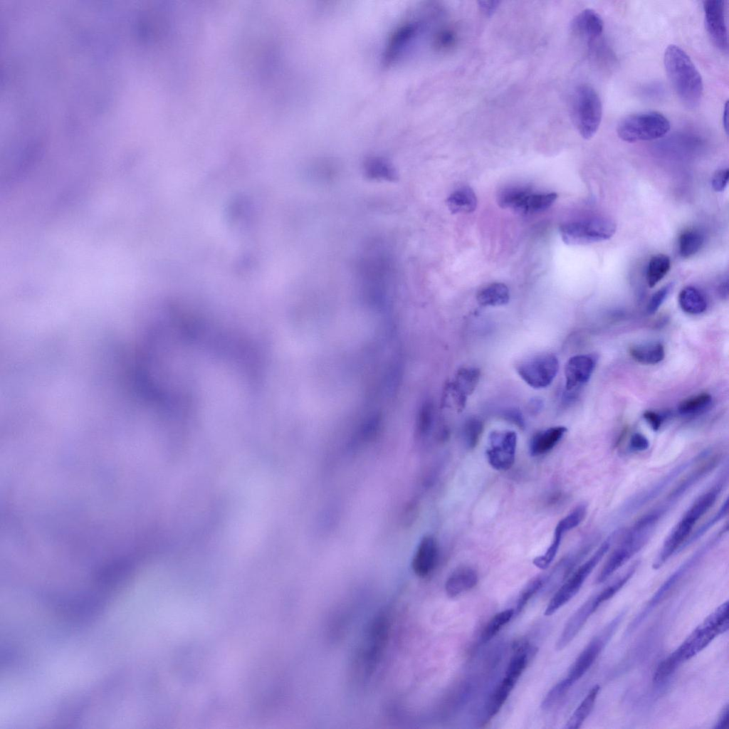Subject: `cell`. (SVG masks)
Listing matches in <instances>:
<instances>
[{"mask_svg":"<svg viewBox=\"0 0 729 729\" xmlns=\"http://www.w3.org/2000/svg\"><path fill=\"white\" fill-rule=\"evenodd\" d=\"M572 686L563 678L557 683L546 694L541 708L543 710H549L565 695Z\"/></svg>","mask_w":729,"mask_h":729,"instance_id":"cell-36","label":"cell"},{"mask_svg":"<svg viewBox=\"0 0 729 729\" xmlns=\"http://www.w3.org/2000/svg\"><path fill=\"white\" fill-rule=\"evenodd\" d=\"M726 478L723 476L710 489L698 497L685 512L682 518L673 528L666 537L652 567H661L673 555L678 553L680 547L690 536L696 523L715 504L725 486Z\"/></svg>","mask_w":729,"mask_h":729,"instance_id":"cell-3","label":"cell"},{"mask_svg":"<svg viewBox=\"0 0 729 729\" xmlns=\"http://www.w3.org/2000/svg\"><path fill=\"white\" fill-rule=\"evenodd\" d=\"M726 523L717 533L688 557L660 586L646 603L644 608L636 616L629 624L628 632L637 628L648 615L661 603L676 587L681 581L704 558V557L722 540L728 533Z\"/></svg>","mask_w":729,"mask_h":729,"instance_id":"cell-4","label":"cell"},{"mask_svg":"<svg viewBox=\"0 0 729 729\" xmlns=\"http://www.w3.org/2000/svg\"><path fill=\"white\" fill-rule=\"evenodd\" d=\"M587 505L581 503L557 524L553 540L546 552L533 560V564L541 570L547 569L553 561L560 548L563 535L578 526L585 518Z\"/></svg>","mask_w":729,"mask_h":729,"instance_id":"cell-16","label":"cell"},{"mask_svg":"<svg viewBox=\"0 0 729 729\" xmlns=\"http://www.w3.org/2000/svg\"><path fill=\"white\" fill-rule=\"evenodd\" d=\"M705 25L713 43L721 51L728 49L725 1L706 0L703 2Z\"/></svg>","mask_w":729,"mask_h":729,"instance_id":"cell-15","label":"cell"},{"mask_svg":"<svg viewBox=\"0 0 729 729\" xmlns=\"http://www.w3.org/2000/svg\"><path fill=\"white\" fill-rule=\"evenodd\" d=\"M571 28L574 34L589 44L602 33L604 22L596 11L586 9L574 18Z\"/></svg>","mask_w":729,"mask_h":729,"instance_id":"cell-18","label":"cell"},{"mask_svg":"<svg viewBox=\"0 0 729 729\" xmlns=\"http://www.w3.org/2000/svg\"><path fill=\"white\" fill-rule=\"evenodd\" d=\"M634 572L628 569L621 577L599 592L592 595L570 617L555 645L557 650L565 649L577 636L588 619L602 604L611 599L633 576Z\"/></svg>","mask_w":729,"mask_h":729,"instance_id":"cell-7","label":"cell"},{"mask_svg":"<svg viewBox=\"0 0 729 729\" xmlns=\"http://www.w3.org/2000/svg\"><path fill=\"white\" fill-rule=\"evenodd\" d=\"M671 268L670 258L664 254L654 256L649 261L646 278L648 285L655 286L669 271Z\"/></svg>","mask_w":729,"mask_h":729,"instance_id":"cell-28","label":"cell"},{"mask_svg":"<svg viewBox=\"0 0 729 729\" xmlns=\"http://www.w3.org/2000/svg\"><path fill=\"white\" fill-rule=\"evenodd\" d=\"M571 117L575 127L584 139L592 138L597 132L602 117V105L596 90L589 84H581L571 98Z\"/></svg>","mask_w":729,"mask_h":729,"instance_id":"cell-5","label":"cell"},{"mask_svg":"<svg viewBox=\"0 0 729 729\" xmlns=\"http://www.w3.org/2000/svg\"><path fill=\"white\" fill-rule=\"evenodd\" d=\"M595 355H577L570 357L565 368V390L573 392L587 383L596 367Z\"/></svg>","mask_w":729,"mask_h":729,"instance_id":"cell-17","label":"cell"},{"mask_svg":"<svg viewBox=\"0 0 729 729\" xmlns=\"http://www.w3.org/2000/svg\"><path fill=\"white\" fill-rule=\"evenodd\" d=\"M438 558L435 538L426 535L421 540L411 562L414 572L420 577L428 576L434 569Z\"/></svg>","mask_w":729,"mask_h":729,"instance_id":"cell-19","label":"cell"},{"mask_svg":"<svg viewBox=\"0 0 729 729\" xmlns=\"http://www.w3.org/2000/svg\"><path fill=\"white\" fill-rule=\"evenodd\" d=\"M567 429L563 426H552L535 434L530 442V453L537 456L552 450L562 439Z\"/></svg>","mask_w":729,"mask_h":729,"instance_id":"cell-21","label":"cell"},{"mask_svg":"<svg viewBox=\"0 0 729 729\" xmlns=\"http://www.w3.org/2000/svg\"><path fill=\"white\" fill-rule=\"evenodd\" d=\"M599 689V685H595L590 689L566 723L565 728L577 729L581 727L594 707Z\"/></svg>","mask_w":729,"mask_h":729,"instance_id":"cell-27","label":"cell"},{"mask_svg":"<svg viewBox=\"0 0 729 729\" xmlns=\"http://www.w3.org/2000/svg\"><path fill=\"white\" fill-rule=\"evenodd\" d=\"M510 299L509 290L502 283H491L481 290L476 295V300L481 306H500L508 303Z\"/></svg>","mask_w":729,"mask_h":729,"instance_id":"cell-24","label":"cell"},{"mask_svg":"<svg viewBox=\"0 0 729 729\" xmlns=\"http://www.w3.org/2000/svg\"><path fill=\"white\" fill-rule=\"evenodd\" d=\"M703 236L698 231H683L678 239V251L681 256L688 258L696 254L702 247Z\"/></svg>","mask_w":729,"mask_h":729,"instance_id":"cell-30","label":"cell"},{"mask_svg":"<svg viewBox=\"0 0 729 729\" xmlns=\"http://www.w3.org/2000/svg\"><path fill=\"white\" fill-rule=\"evenodd\" d=\"M670 127L668 120L663 114L646 111L623 117L617 124V133L623 141L636 142L661 138Z\"/></svg>","mask_w":729,"mask_h":729,"instance_id":"cell-8","label":"cell"},{"mask_svg":"<svg viewBox=\"0 0 729 729\" xmlns=\"http://www.w3.org/2000/svg\"><path fill=\"white\" fill-rule=\"evenodd\" d=\"M517 434L513 431H494L489 436V448L486 456L489 464L495 470L505 471L515 461Z\"/></svg>","mask_w":729,"mask_h":729,"instance_id":"cell-14","label":"cell"},{"mask_svg":"<svg viewBox=\"0 0 729 729\" xmlns=\"http://www.w3.org/2000/svg\"><path fill=\"white\" fill-rule=\"evenodd\" d=\"M542 406V401L540 399H533L531 401L530 404V410L533 413L537 412V411L541 409Z\"/></svg>","mask_w":729,"mask_h":729,"instance_id":"cell-45","label":"cell"},{"mask_svg":"<svg viewBox=\"0 0 729 729\" xmlns=\"http://www.w3.org/2000/svg\"><path fill=\"white\" fill-rule=\"evenodd\" d=\"M672 288L673 284L668 283L654 293L647 305L648 313L653 314L657 311L667 298Z\"/></svg>","mask_w":729,"mask_h":729,"instance_id":"cell-37","label":"cell"},{"mask_svg":"<svg viewBox=\"0 0 729 729\" xmlns=\"http://www.w3.org/2000/svg\"><path fill=\"white\" fill-rule=\"evenodd\" d=\"M503 417L515 424L516 425L523 427L524 426V420L521 412L516 409H509L503 412Z\"/></svg>","mask_w":729,"mask_h":729,"instance_id":"cell-41","label":"cell"},{"mask_svg":"<svg viewBox=\"0 0 729 729\" xmlns=\"http://www.w3.org/2000/svg\"><path fill=\"white\" fill-rule=\"evenodd\" d=\"M623 530L619 529L612 532L593 555L567 579L549 602L545 615L550 616L554 614L579 592L586 579L608 552L613 543L622 535Z\"/></svg>","mask_w":729,"mask_h":729,"instance_id":"cell-6","label":"cell"},{"mask_svg":"<svg viewBox=\"0 0 729 729\" xmlns=\"http://www.w3.org/2000/svg\"><path fill=\"white\" fill-rule=\"evenodd\" d=\"M728 102L727 101L725 104L723 115V124L726 134L728 133Z\"/></svg>","mask_w":729,"mask_h":729,"instance_id":"cell-44","label":"cell"},{"mask_svg":"<svg viewBox=\"0 0 729 729\" xmlns=\"http://www.w3.org/2000/svg\"><path fill=\"white\" fill-rule=\"evenodd\" d=\"M515 616L514 609H508L495 614L487 623L481 634L483 642L493 638Z\"/></svg>","mask_w":729,"mask_h":729,"instance_id":"cell-32","label":"cell"},{"mask_svg":"<svg viewBox=\"0 0 729 729\" xmlns=\"http://www.w3.org/2000/svg\"><path fill=\"white\" fill-rule=\"evenodd\" d=\"M478 581V574L471 567H459L446 579L445 590L448 597L454 598L472 589Z\"/></svg>","mask_w":729,"mask_h":729,"instance_id":"cell-20","label":"cell"},{"mask_svg":"<svg viewBox=\"0 0 729 729\" xmlns=\"http://www.w3.org/2000/svg\"><path fill=\"white\" fill-rule=\"evenodd\" d=\"M547 578V575H540L532 579L526 584L518 597L517 604L514 609L515 614H519L534 595L545 587Z\"/></svg>","mask_w":729,"mask_h":729,"instance_id":"cell-33","label":"cell"},{"mask_svg":"<svg viewBox=\"0 0 729 729\" xmlns=\"http://www.w3.org/2000/svg\"><path fill=\"white\" fill-rule=\"evenodd\" d=\"M631 357L644 364H656L665 357L664 345L660 342H651L633 346L629 350Z\"/></svg>","mask_w":729,"mask_h":729,"instance_id":"cell-25","label":"cell"},{"mask_svg":"<svg viewBox=\"0 0 729 729\" xmlns=\"http://www.w3.org/2000/svg\"><path fill=\"white\" fill-rule=\"evenodd\" d=\"M559 370L557 357L550 353H542L528 358L516 365L520 377L530 387L542 389L549 386Z\"/></svg>","mask_w":729,"mask_h":729,"instance_id":"cell-11","label":"cell"},{"mask_svg":"<svg viewBox=\"0 0 729 729\" xmlns=\"http://www.w3.org/2000/svg\"><path fill=\"white\" fill-rule=\"evenodd\" d=\"M664 64L680 101L688 108L696 107L703 95V83L689 56L678 46L671 44L664 51Z\"/></svg>","mask_w":729,"mask_h":729,"instance_id":"cell-2","label":"cell"},{"mask_svg":"<svg viewBox=\"0 0 729 729\" xmlns=\"http://www.w3.org/2000/svg\"><path fill=\"white\" fill-rule=\"evenodd\" d=\"M446 204L452 214L471 213L476 209L477 198L471 187H464L452 192Z\"/></svg>","mask_w":729,"mask_h":729,"instance_id":"cell-23","label":"cell"},{"mask_svg":"<svg viewBox=\"0 0 729 729\" xmlns=\"http://www.w3.org/2000/svg\"><path fill=\"white\" fill-rule=\"evenodd\" d=\"M480 370L476 367L459 369L452 381L446 383L442 402L447 407H453L461 411L465 408L468 397L471 394L478 383Z\"/></svg>","mask_w":729,"mask_h":729,"instance_id":"cell-13","label":"cell"},{"mask_svg":"<svg viewBox=\"0 0 729 729\" xmlns=\"http://www.w3.org/2000/svg\"><path fill=\"white\" fill-rule=\"evenodd\" d=\"M643 416L654 431H658L664 421L663 416L650 410L646 411Z\"/></svg>","mask_w":729,"mask_h":729,"instance_id":"cell-40","label":"cell"},{"mask_svg":"<svg viewBox=\"0 0 729 729\" xmlns=\"http://www.w3.org/2000/svg\"><path fill=\"white\" fill-rule=\"evenodd\" d=\"M483 430V424L476 417L468 419L463 427V439L466 446L473 449L478 444Z\"/></svg>","mask_w":729,"mask_h":729,"instance_id":"cell-35","label":"cell"},{"mask_svg":"<svg viewBox=\"0 0 729 729\" xmlns=\"http://www.w3.org/2000/svg\"><path fill=\"white\" fill-rule=\"evenodd\" d=\"M479 6L482 11L488 15L493 14L495 11L499 2L498 1H480Z\"/></svg>","mask_w":729,"mask_h":729,"instance_id":"cell-43","label":"cell"},{"mask_svg":"<svg viewBox=\"0 0 729 729\" xmlns=\"http://www.w3.org/2000/svg\"><path fill=\"white\" fill-rule=\"evenodd\" d=\"M728 725V705L726 704L723 707V708L720 714L719 715V717H718L716 723H715V725H714L713 728H715V729H723V728H727Z\"/></svg>","mask_w":729,"mask_h":729,"instance_id":"cell-42","label":"cell"},{"mask_svg":"<svg viewBox=\"0 0 729 729\" xmlns=\"http://www.w3.org/2000/svg\"><path fill=\"white\" fill-rule=\"evenodd\" d=\"M728 499L726 498L723 503L718 510L703 523L693 534H691L685 542L680 547L678 552L683 551L684 549L696 542L701 537H703L711 528L715 525L718 522L723 519L728 514Z\"/></svg>","mask_w":729,"mask_h":729,"instance_id":"cell-29","label":"cell"},{"mask_svg":"<svg viewBox=\"0 0 729 729\" xmlns=\"http://www.w3.org/2000/svg\"><path fill=\"white\" fill-rule=\"evenodd\" d=\"M616 231L610 219L592 218L565 224L560 227L562 241L567 245H587L609 239Z\"/></svg>","mask_w":729,"mask_h":729,"instance_id":"cell-10","label":"cell"},{"mask_svg":"<svg viewBox=\"0 0 729 729\" xmlns=\"http://www.w3.org/2000/svg\"><path fill=\"white\" fill-rule=\"evenodd\" d=\"M624 614L625 612H622L614 617L600 634L590 641L579 654L570 667L567 676L565 678L571 686L581 678L589 670L614 633V631H616Z\"/></svg>","mask_w":729,"mask_h":729,"instance_id":"cell-12","label":"cell"},{"mask_svg":"<svg viewBox=\"0 0 729 729\" xmlns=\"http://www.w3.org/2000/svg\"><path fill=\"white\" fill-rule=\"evenodd\" d=\"M728 602L723 603L698 626L684 641L659 664L665 675L672 674L683 662L705 649L715 636L728 629Z\"/></svg>","mask_w":729,"mask_h":729,"instance_id":"cell-1","label":"cell"},{"mask_svg":"<svg viewBox=\"0 0 729 729\" xmlns=\"http://www.w3.org/2000/svg\"><path fill=\"white\" fill-rule=\"evenodd\" d=\"M729 179L728 169H722L717 171L711 181L713 189L715 192H723L727 187Z\"/></svg>","mask_w":729,"mask_h":729,"instance_id":"cell-38","label":"cell"},{"mask_svg":"<svg viewBox=\"0 0 729 729\" xmlns=\"http://www.w3.org/2000/svg\"><path fill=\"white\" fill-rule=\"evenodd\" d=\"M518 681L505 675L493 691L486 706L488 718L494 717L502 708Z\"/></svg>","mask_w":729,"mask_h":729,"instance_id":"cell-22","label":"cell"},{"mask_svg":"<svg viewBox=\"0 0 729 729\" xmlns=\"http://www.w3.org/2000/svg\"><path fill=\"white\" fill-rule=\"evenodd\" d=\"M711 401L709 394L701 393L683 400L678 407V411L684 416L699 414L708 407Z\"/></svg>","mask_w":729,"mask_h":729,"instance_id":"cell-34","label":"cell"},{"mask_svg":"<svg viewBox=\"0 0 729 729\" xmlns=\"http://www.w3.org/2000/svg\"><path fill=\"white\" fill-rule=\"evenodd\" d=\"M678 303L685 313L692 315L701 314L707 308L704 296L697 288L692 286L681 290L678 295Z\"/></svg>","mask_w":729,"mask_h":729,"instance_id":"cell-26","label":"cell"},{"mask_svg":"<svg viewBox=\"0 0 729 729\" xmlns=\"http://www.w3.org/2000/svg\"><path fill=\"white\" fill-rule=\"evenodd\" d=\"M557 194L555 192L546 194H532L527 196L522 214L540 212L548 209L557 199Z\"/></svg>","mask_w":729,"mask_h":729,"instance_id":"cell-31","label":"cell"},{"mask_svg":"<svg viewBox=\"0 0 729 729\" xmlns=\"http://www.w3.org/2000/svg\"><path fill=\"white\" fill-rule=\"evenodd\" d=\"M631 449L635 451H643L649 447L648 439L641 433H634L629 442Z\"/></svg>","mask_w":729,"mask_h":729,"instance_id":"cell-39","label":"cell"},{"mask_svg":"<svg viewBox=\"0 0 729 729\" xmlns=\"http://www.w3.org/2000/svg\"><path fill=\"white\" fill-rule=\"evenodd\" d=\"M711 451L709 449L700 452L697 455L676 466L649 485V486L646 487L642 491L629 498L619 510L618 515L619 517L629 516L650 503L664 493L681 475L687 471L688 468L708 457Z\"/></svg>","mask_w":729,"mask_h":729,"instance_id":"cell-9","label":"cell"}]
</instances>
